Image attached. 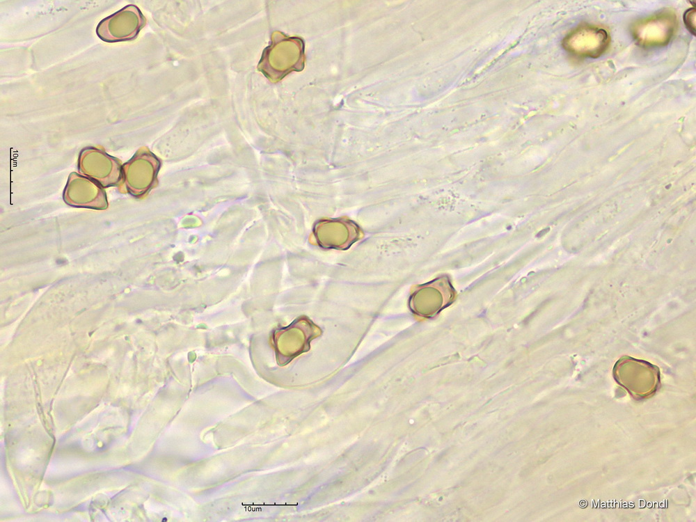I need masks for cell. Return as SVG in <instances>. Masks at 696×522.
<instances>
[{
  "instance_id": "obj_2",
  "label": "cell",
  "mask_w": 696,
  "mask_h": 522,
  "mask_svg": "<svg viewBox=\"0 0 696 522\" xmlns=\"http://www.w3.org/2000/svg\"><path fill=\"white\" fill-rule=\"evenodd\" d=\"M695 9L690 8L686 11L683 15L684 23L688 31L695 35Z\"/></svg>"
},
{
  "instance_id": "obj_1",
  "label": "cell",
  "mask_w": 696,
  "mask_h": 522,
  "mask_svg": "<svg viewBox=\"0 0 696 522\" xmlns=\"http://www.w3.org/2000/svg\"><path fill=\"white\" fill-rule=\"evenodd\" d=\"M303 55L301 40L274 31L271 44L262 52L258 70L270 81L276 82L291 71L303 68Z\"/></svg>"
}]
</instances>
